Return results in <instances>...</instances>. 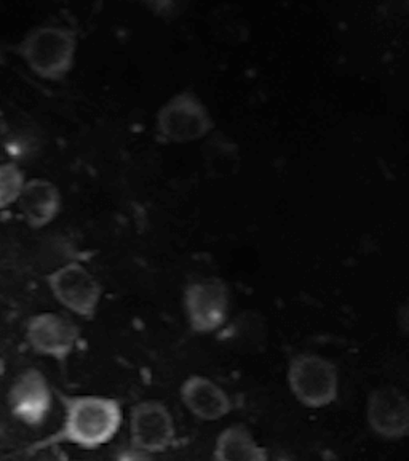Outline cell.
I'll return each mask as SVG.
<instances>
[{"label":"cell","instance_id":"13","mask_svg":"<svg viewBox=\"0 0 409 461\" xmlns=\"http://www.w3.org/2000/svg\"><path fill=\"white\" fill-rule=\"evenodd\" d=\"M215 461H269V452L244 425H230L218 434L213 447Z\"/></svg>","mask_w":409,"mask_h":461},{"label":"cell","instance_id":"10","mask_svg":"<svg viewBox=\"0 0 409 461\" xmlns=\"http://www.w3.org/2000/svg\"><path fill=\"white\" fill-rule=\"evenodd\" d=\"M367 423L374 436L381 439H405L409 434V401L402 389H374L368 396Z\"/></svg>","mask_w":409,"mask_h":461},{"label":"cell","instance_id":"12","mask_svg":"<svg viewBox=\"0 0 409 461\" xmlns=\"http://www.w3.org/2000/svg\"><path fill=\"white\" fill-rule=\"evenodd\" d=\"M22 220L32 230H42L57 220L61 212V193L45 178L26 180L16 201Z\"/></svg>","mask_w":409,"mask_h":461},{"label":"cell","instance_id":"3","mask_svg":"<svg viewBox=\"0 0 409 461\" xmlns=\"http://www.w3.org/2000/svg\"><path fill=\"white\" fill-rule=\"evenodd\" d=\"M287 383L291 396L310 411L326 409L338 401V367L320 354H296L288 364Z\"/></svg>","mask_w":409,"mask_h":461},{"label":"cell","instance_id":"9","mask_svg":"<svg viewBox=\"0 0 409 461\" xmlns=\"http://www.w3.org/2000/svg\"><path fill=\"white\" fill-rule=\"evenodd\" d=\"M24 335L34 353L63 362L79 343L80 329L63 314L40 312L29 319Z\"/></svg>","mask_w":409,"mask_h":461},{"label":"cell","instance_id":"7","mask_svg":"<svg viewBox=\"0 0 409 461\" xmlns=\"http://www.w3.org/2000/svg\"><path fill=\"white\" fill-rule=\"evenodd\" d=\"M129 444L146 455L164 454L174 444L176 426L172 411L160 401L135 403L129 417Z\"/></svg>","mask_w":409,"mask_h":461},{"label":"cell","instance_id":"4","mask_svg":"<svg viewBox=\"0 0 409 461\" xmlns=\"http://www.w3.org/2000/svg\"><path fill=\"white\" fill-rule=\"evenodd\" d=\"M156 129L158 138L166 143H194L215 130V119L199 95L184 90L158 109Z\"/></svg>","mask_w":409,"mask_h":461},{"label":"cell","instance_id":"14","mask_svg":"<svg viewBox=\"0 0 409 461\" xmlns=\"http://www.w3.org/2000/svg\"><path fill=\"white\" fill-rule=\"evenodd\" d=\"M26 183L24 172L14 162L0 164V210L12 207L22 194V186Z\"/></svg>","mask_w":409,"mask_h":461},{"label":"cell","instance_id":"1","mask_svg":"<svg viewBox=\"0 0 409 461\" xmlns=\"http://www.w3.org/2000/svg\"><path fill=\"white\" fill-rule=\"evenodd\" d=\"M63 423L47 444H69L94 450L115 439L123 423L122 403L109 396H65Z\"/></svg>","mask_w":409,"mask_h":461},{"label":"cell","instance_id":"15","mask_svg":"<svg viewBox=\"0 0 409 461\" xmlns=\"http://www.w3.org/2000/svg\"><path fill=\"white\" fill-rule=\"evenodd\" d=\"M0 63H2V50H0Z\"/></svg>","mask_w":409,"mask_h":461},{"label":"cell","instance_id":"6","mask_svg":"<svg viewBox=\"0 0 409 461\" xmlns=\"http://www.w3.org/2000/svg\"><path fill=\"white\" fill-rule=\"evenodd\" d=\"M189 327L199 335L221 330L230 312V290L223 279L207 277L191 282L184 292Z\"/></svg>","mask_w":409,"mask_h":461},{"label":"cell","instance_id":"8","mask_svg":"<svg viewBox=\"0 0 409 461\" xmlns=\"http://www.w3.org/2000/svg\"><path fill=\"white\" fill-rule=\"evenodd\" d=\"M55 393L39 368H26L14 378L7 393L10 415L28 428L42 426L53 409Z\"/></svg>","mask_w":409,"mask_h":461},{"label":"cell","instance_id":"5","mask_svg":"<svg viewBox=\"0 0 409 461\" xmlns=\"http://www.w3.org/2000/svg\"><path fill=\"white\" fill-rule=\"evenodd\" d=\"M51 295L63 308L84 319H93L102 300L100 282L79 261H67L47 276Z\"/></svg>","mask_w":409,"mask_h":461},{"label":"cell","instance_id":"2","mask_svg":"<svg viewBox=\"0 0 409 461\" xmlns=\"http://www.w3.org/2000/svg\"><path fill=\"white\" fill-rule=\"evenodd\" d=\"M18 55L40 79H65L77 55V34L72 29L45 24L29 31L18 45Z\"/></svg>","mask_w":409,"mask_h":461},{"label":"cell","instance_id":"11","mask_svg":"<svg viewBox=\"0 0 409 461\" xmlns=\"http://www.w3.org/2000/svg\"><path fill=\"white\" fill-rule=\"evenodd\" d=\"M181 402L192 417L213 423L230 415L234 402L218 383L203 375H191L180 388Z\"/></svg>","mask_w":409,"mask_h":461}]
</instances>
